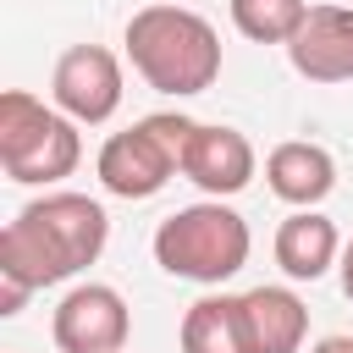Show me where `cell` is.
Segmentation results:
<instances>
[{
	"mask_svg": "<svg viewBox=\"0 0 353 353\" xmlns=\"http://www.w3.org/2000/svg\"><path fill=\"white\" fill-rule=\"evenodd\" d=\"M309 353H353V336H320Z\"/></svg>",
	"mask_w": 353,
	"mask_h": 353,
	"instance_id": "17",
	"label": "cell"
},
{
	"mask_svg": "<svg viewBox=\"0 0 353 353\" xmlns=\"http://www.w3.org/2000/svg\"><path fill=\"white\" fill-rule=\"evenodd\" d=\"M50 99L77 127L110 121L121 110V61L105 44H72V50H61V61L50 72Z\"/></svg>",
	"mask_w": 353,
	"mask_h": 353,
	"instance_id": "6",
	"label": "cell"
},
{
	"mask_svg": "<svg viewBox=\"0 0 353 353\" xmlns=\"http://www.w3.org/2000/svg\"><path fill=\"white\" fill-rule=\"evenodd\" d=\"M336 270H342V292H347V303H353V237L342 243V259H336Z\"/></svg>",
	"mask_w": 353,
	"mask_h": 353,
	"instance_id": "16",
	"label": "cell"
},
{
	"mask_svg": "<svg viewBox=\"0 0 353 353\" xmlns=\"http://www.w3.org/2000/svg\"><path fill=\"white\" fill-rule=\"evenodd\" d=\"M28 281H11V276H0V314L11 320V314H22V303H28Z\"/></svg>",
	"mask_w": 353,
	"mask_h": 353,
	"instance_id": "15",
	"label": "cell"
},
{
	"mask_svg": "<svg viewBox=\"0 0 353 353\" xmlns=\"http://www.w3.org/2000/svg\"><path fill=\"white\" fill-rule=\"evenodd\" d=\"M248 221L221 204V199H199L171 210L154 226V265L176 281H199V287H221L248 265Z\"/></svg>",
	"mask_w": 353,
	"mask_h": 353,
	"instance_id": "3",
	"label": "cell"
},
{
	"mask_svg": "<svg viewBox=\"0 0 353 353\" xmlns=\"http://www.w3.org/2000/svg\"><path fill=\"white\" fill-rule=\"evenodd\" d=\"M193 116H176V110H154L143 121H132L127 132H110L99 143V188L116 193V199H154L176 171H182V154H188V138H193Z\"/></svg>",
	"mask_w": 353,
	"mask_h": 353,
	"instance_id": "5",
	"label": "cell"
},
{
	"mask_svg": "<svg viewBox=\"0 0 353 353\" xmlns=\"http://www.w3.org/2000/svg\"><path fill=\"white\" fill-rule=\"evenodd\" d=\"M265 182L281 204L292 210H314L320 199H331L336 188V160L325 143H309V138H287L265 154Z\"/></svg>",
	"mask_w": 353,
	"mask_h": 353,
	"instance_id": "10",
	"label": "cell"
},
{
	"mask_svg": "<svg viewBox=\"0 0 353 353\" xmlns=\"http://www.w3.org/2000/svg\"><path fill=\"white\" fill-rule=\"evenodd\" d=\"M276 265L292 276V281H320L336 259H342V232L336 221H325L320 210H292L281 226H276Z\"/></svg>",
	"mask_w": 353,
	"mask_h": 353,
	"instance_id": "11",
	"label": "cell"
},
{
	"mask_svg": "<svg viewBox=\"0 0 353 353\" xmlns=\"http://www.w3.org/2000/svg\"><path fill=\"white\" fill-rule=\"evenodd\" d=\"M121 44H127L132 72L160 94H176V99L204 94L221 77V33L188 6L154 0V6L132 11Z\"/></svg>",
	"mask_w": 353,
	"mask_h": 353,
	"instance_id": "2",
	"label": "cell"
},
{
	"mask_svg": "<svg viewBox=\"0 0 353 353\" xmlns=\"http://www.w3.org/2000/svg\"><path fill=\"white\" fill-rule=\"evenodd\" d=\"M287 61L309 83H353V6H309L287 39Z\"/></svg>",
	"mask_w": 353,
	"mask_h": 353,
	"instance_id": "9",
	"label": "cell"
},
{
	"mask_svg": "<svg viewBox=\"0 0 353 353\" xmlns=\"http://www.w3.org/2000/svg\"><path fill=\"white\" fill-rule=\"evenodd\" d=\"M105 237H110V215L99 199L66 193V188L44 193L0 226V276L28 281L33 292L72 281L105 254Z\"/></svg>",
	"mask_w": 353,
	"mask_h": 353,
	"instance_id": "1",
	"label": "cell"
},
{
	"mask_svg": "<svg viewBox=\"0 0 353 353\" xmlns=\"http://www.w3.org/2000/svg\"><path fill=\"white\" fill-rule=\"evenodd\" d=\"M226 6H232V28L248 44H287L309 17V0H226Z\"/></svg>",
	"mask_w": 353,
	"mask_h": 353,
	"instance_id": "14",
	"label": "cell"
},
{
	"mask_svg": "<svg viewBox=\"0 0 353 353\" xmlns=\"http://www.w3.org/2000/svg\"><path fill=\"white\" fill-rule=\"evenodd\" d=\"M83 160V138L77 121L61 105H44L28 88H6L0 94V171L11 182H61L72 176Z\"/></svg>",
	"mask_w": 353,
	"mask_h": 353,
	"instance_id": "4",
	"label": "cell"
},
{
	"mask_svg": "<svg viewBox=\"0 0 353 353\" xmlns=\"http://www.w3.org/2000/svg\"><path fill=\"white\" fill-rule=\"evenodd\" d=\"M254 143L237 132V127H221V121H199L193 138H188V154H182V176L210 193V199H232L254 182Z\"/></svg>",
	"mask_w": 353,
	"mask_h": 353,
	"instance_id": "8",
	"label": "cell"
},
{
	"mask_svg": "<svg viewBox=\"0 0 353 353\" xmlns=\"http://www.w3.org/2000/svg\"><path fill=\"white\" fill-rule=\"evenodd\" d=\"M116 353H127V347H116Z\"/></svg>",
	"mask_w": 353,
	"mask_h": 353,
	"instance_id": "18",
	"label": "cell"
},
{
	"mask_svg": "<svg viewBox=\"0 0 353 353\" xmlns=\"http://www.w3.org/2000/svg\"><path fill=\"white\" fill-rule=\"evenodd\" d=\"M176 342H182V353H254L243 292L237 298L232 292H204L199 303H188Z\"/></svg>",
	"mask_w": 353,
	"mask_h": 353,
	"instance_id": "12",
	"label": "cell"
},
{
	"mask_svg": "<svg viewBox=\"0 0 353 353\" xmlns=\"http://www.w3.org/2000/svg\"><path fill=\"white\" fill-rule=\"evenodd\" d=\"M50 336L61 353H116L127 347L132 336V314H127V298L105 281H83L72 287L55 314H50Z\"/></svg>",
	"mask_w": 353,
	"mask_h": 353,
	"instance_id": "7",
	"label": "cell"
},
{
	"mask_svg": "<svg viewBox=\"0 0 353 353\" xmlns=\"http://www.w3.org/2000/svg\"><path fill=\"white\" fill-rule=\"evenodd\" d=\"M248 331H254V353H298L309 336V309L298 292L287 287H248Z\"/></svg>",
	"mask_w": 353,
	"mask_h": 353,
	"instance_id": "13",
	"label": "cell"
}]
</instances>
